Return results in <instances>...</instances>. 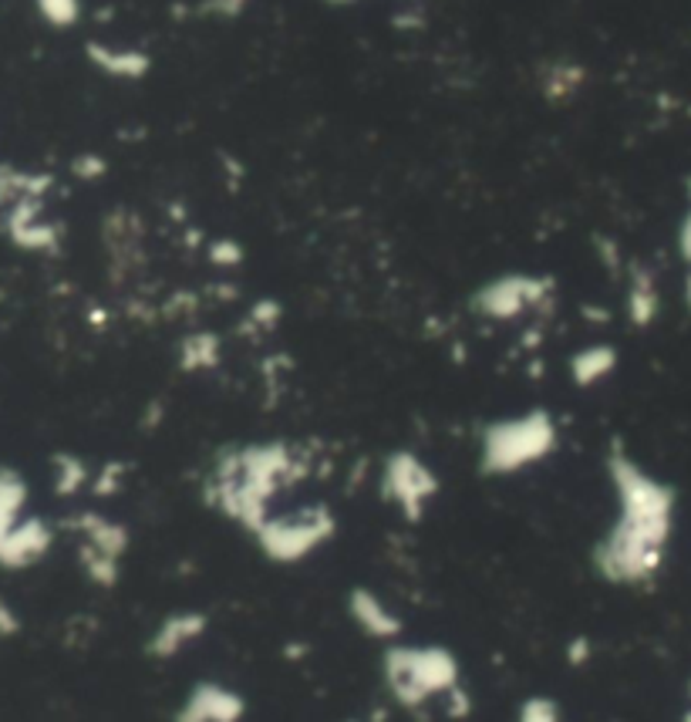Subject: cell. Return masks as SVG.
I'll use <instances>...</instances> for the list:
<instances>
[{"instance_id":"1","label":"cell","mask_w":691,"mask_h":722,"mask_svg":"<svg viewBox=\"0 0 691 722\" xmlns=\"http://www.w3.org/2000/svg\"><path fill=\"white\" fill-rule=\"evenodd\" d=\"M607 473L620 517L594 547V567L614 584H638L662 567L671 530V493L617 450L607 460Z\"/></svg>"},{"instance_id":"2","label":"cell","mask_w":691,"mask_h":722,"mask_svg":"<svg viewBox=\"0 0 691 722\" xmlns=\"http://www.w3.org/2000/svg\"><path fill=\"white\" fill-rule=\"evenodd\" d=\"M297 473L300 466L284 442L244 445V450H233L217 460L210 473V503L226 513L230 521L257 534L270 521V500L281 487L294 484Z\"/></svg>"},{"instance_id":"3","label":"cell","mask_w":691,"mask_h":722,"mask_svg":"<svg viewBox=\"0 0 691 722\" xmlns=\"http://www.w3.org/2000/svg\"><path fill=\"white\" fill-rule=\"evenodd\" d=\"M553 450H557V423L550 419V412L533 408L527 416L499 419L482 429L479 469L486 476H509L546 460Z\"/></svg>"},{"instance_id":"4","label":"cell","mask_w":691,"mask_h":722,"mask_svg":"<svg viewBox=\"0 0 691 722\" xmlns=\"http://www.w3.org/2000/svg\"><path fill=\"white\" fill-rule=\"evenodd\" d=\"M385 682L405 709H419L432 696H448L459 685V662L445 648L395 645L385 651Z\"/></svg>"},{"instance_id":"5","label":"cell","mask_w":691,"mask_h":722,"mask_svg":"<svg viewBox=\"0 0 691 722\" xmlns=\"http://www.w3.org/2000/svg\"><path fill=\"white\" fill-rule=\"evenodd\" d=\"M334 537V517L328 506H304L294 517H270L260 530V550L276 564H297Z\"/></svg>"},{"instance_id":"6","label":"cell","mask_w":691,"mask_h":722,"mask_svg":"<svg viewBox=\"0 0 691 722\" xmlns=\"http://www.w3.org/2000/svg\"><path fill=\"white\" fill-rule=\"evenodd\" d=\"M382 493L415 524L439 493V479L415 453H392L382 469Z\"/></svg>"},{"instance_id":"7","label":"cell","mask_w":691,"mask_h":722,"mask_svg":"<svg viewBox=\"0 0 691 722\" xmlns=\"http://www.w3.org/2000/svg\"><path fill=\"white\" fill-rule=\"evenodd\" d=\"M553 294V281L550 278H530V273H503V278L490 281L476 297L472 307L482 318L493 321H509L520 318L527 307L543 304Z\"/></svg>"},{"instance_id":"8","label":"cell","mask_w":691,"mask_h":722,"mask_svg":"<svg viewBox=\"0 0 691 722\" xmlns=\"http://www.w3.org/2000/svg\"><path fill=\"white\" fill-rule=\"evenodd\" d=\"M54 543V530L41 517H24L4 540H0V567L4 571H24L45 561V554Z\"/></svg>"},{"instance_id":"9","label":"cell","mask_w":691,"mask_h":722,"mask_svg":"<svg viewBox=\"0 0 691 722\" xmlns=\"http://www.w3.org/2000/svg\"><path fill=\"white\" fill-rule=\"evenodd\" d=\"M239 715H244V699L217 682H202L189 693L176 722H239Z\"/></svg>"},{"instance_id":"10","label":"cell","mask_w":691,"mask_h":722,"mask_svg":"<svg viewBox=\"0 0 691 722\" xmlns=\"http://www.w3.org/2000/svg\"><path fill=\"white\" fill-rule=\"evenodd\" d=\"M348 611H351V617L358 622V628H361L365 635L378 638V641H392V638L402 635V617H398L382 598H378L374 591H368V588H355V591L348 595Z\"/></svg>"},{"instance_id":"11","label":"cell","mask_w":691,"mask_h":722,"mask_svg":"<svg viewBox=\"0 0 691 722\" xmlns=\"http://www.w3.org/2000/svg\"><path fill=\"white\" fill-rule=\"evenodd\" d=\"M202 632H206V617H202L199 611L169 614L165 622L156 628V635L149 638V656H156V659L180 656V651H183L186 645H193Z\"/></svg>"},{"instance_id":"12","label":"cell","mask_w":691,"mask_h":722,"mask_svg":"<svg viewBox=\"0 0 691 722\" xmlns=\"http://www.w3.org/2000/svg\"><path fill=\"white\" fill-rule=\"evenodd\" d=\"M85 54H88V61L98 68V72H106L109 78H122V82L146 78L149 68H152L149 54L135 51V48H112V45H101V41H88Z\"/></svg>"},{"instance_id":"13","label":"cell","mask_w":691,"mask_h":722,"mask_svg":"<svg viewBox=\"0 0 691 722\" xmlns=\"http://www.w3.org/2000/svg\"><path fill=\"white\" fill-rule=\"evenodd\" d=\"M67 527L82 534V547L95 550V554H106L112 561H122L125 547H128V534L122 524L98 517V513H78V517L67 521Z\"/></svg>"},{"instance_id":"14","label":"cell","mask_w":691,"mask_h":722,"mask_svg":"<svg viewBox=\"0 0 691 722\" xmlns=\"http://www.w3.org/2000/svg\"><path fill=\"white\" fill-rule=\"evenodd\" d=\"M27 506V484L11 466H0V540H4L21 521Z\"/></svg>"},{"instance_id":"15","label":"cell","mask_w":691,"mask_h":722,"mask_svg":"<svg viewBox=\"0 0 691 722\" xmlns=\"http://www.w3.org/2000/svg\"><path fill=\"white\" fill-rule=\"evenodd\" d=\"M617 368V352L610 345H591V348H580L573 358H570V378L580 386V389H591L597 382Z\"/></svg>"},{"instance_id":"16","label":"cell","mask_w":691,"mask_h":722,"mask_svg":"<svg viewBox=\"0 0 691 722\" xmlns=\"http://www.w3.org/2000/svg\"><path fill=\"white\" fill-rule=\"evenodd\" d=\"M583 85V68L573 61H553L540 75V88L550 101H564Z\"/></svg>"},{"instance_id":"17","label":"cell","mask_w":691,"mask_h":722,"mask_svg":"<svg viewBox=\"0 0 691 722\" xmlns=\"http://www.w3.org/2000/svg\"><path fill=\"white\" fill-rule=\"evenodd\" d=\"M51 463H54V493L58 497H75L88 484V466L78 456L58 453Z\"/></svg>"},{"instance_id":"18","label":"cell","mask_w":691,"mask_h":722,"mask_svg":"<svg viewBox=\"0 0 691 722\" xmlns=\"http://www.w3.org/2000/svg\"><path fill=\"white\" fill-rule=\"evenodd\" d=\"M628 315L638 328L651 325L654 315H658V294H654V284L647 273H638L634 284H631V294H628Z\"/></svg>"},{"instance_id":"19","label":"cell","mask_w":691,"mask_h":722,"mask_svg":"<svg viewBox=\"0 0 691 722\" xmlns=\"http://www.w3.org/2000/svg\"><path fill=\"white\" fill-rule=\"evenodd\" d=\"M220 362V341L213 334H189L183 341V368L186 371H199V368H213Z\"/></svg>"},{"instance_id":"20","label":"cell","mask_w":691,"mask_h":722,"mask_svg":"<svg viewBox=\"0 0 691 722\" xmlns=\"http://www.w3.org/2000/svg\"><path fill=\"white\" fill-rule=\"evenodd\" d=\"M34 4L51 27H75L82 17V0H34Z\"/></svg>"},{"instance_id":"21","label":"cell","mask_w":691,"mask_h":722,"mask_svg":"<svg viewBox=\"0 0 691 722\" xmlns=\"http://www.w3.org/2000/svg\"><path fill=\"white\" fill-rule=\"evenodd\" d=\"M520 722H564V719H560V706L557 702L543 699V696H533V699L523 702Z\"/></svg>"},{"instance_id":"22","label":"cell","mask_w":691,"mask_h":722,"mask_svg":"<svg viewBox=\"0 0 691 722\" xmlns=\"http://www.w3.org/2000/svg\"><path fill=\"white\" fill-rule=\"evenodd\" d=\"M210 260L220 264V267H236L244 260V247L233 244V240H213L210 244Z\"/></svg>"},{"instance_id":"23","label":"cell","mask_w":691,"mask_h":722,"mask_svg":"<svg viewBox=\"0 0 691 722\" xmlns=\"http://www.w3.org/2000/svg\"><path fill=\"white\" fill-rule=\"evenodd\" d=\"M250 0H202V14H213V17H239L247 11Z\"/></svg>"},{"instance_id":"24","label":"cell","mask_w":691,"mask_h":722,"mask_svg":"<svg viewBox=\"0 0 691 722\" xmlns=\"http://www.w3.org/2000/svg\"><path fill=\"white\" fill-rule=\"evenodd\" d=\"M21 632V614L8 598H0V638H14Z\"/></svg>"},{"instance_id":"25","label":"cell","mask_w":691,"mask_h":722,"mask_svg":"<svg viewBox=\"0 0 691 722\" xmlns=\"http://www.w3.org/2000/svg\"><path fill=\"white\" fill-rule=\"evenodd\" d=\"M101 173H106V159H98V156H78V159H75V176H82V180H98Z\"/></svg>"},{"instance_id":"26","label":"cell","mask_w":691,"mask_h":722,"mask_svg":"<svg viewBox=\"0 0 691 722\" xmlns=\"http://www.w3.org/2000/svg\"><path fill=\"white\" fill-rule=\"evenodd\" d=\"M119 476H122V466H106V473H101L98 479H95V493L98 497H112L115 490H119Z\"/></svg>"},{"instance_id":"27","label":"cell","mask_w":691,"mask_h":722,"mask_svg":"<svg viewBox=\"0 0 691 722\" xmlns=\"http://www.w3.org/2000/svg\"><path fill=\"white\" fill-rule=\"evenodd\" d=\"M681 250H684V257L691 260V217L684 220V230H681Z\"/></svg>"},{"instance_id":"28","label":"cell","mask_w":691,"mask_h":722,"mask_svg":"<svg viewBox=\"0 0 691 722\" xmlns=\"http://www.w3.org/2000/svg\"><path fill=\"white\" fill-rule=\"evenodd\" d=\"M328 4H355V0H328Z\"/></svg>"},{"instance_id":"29","label":"cell","mask_w":691,"mask_h":722,"mask_svg":"<svg viewBox=\"0 0 691 722\" xmlns=\"http://www.w3.org/2000/svg\"><path fill=\"white\" fill-rule=\"evenodd\" d=\"M688 304H691V278H688Z\"/></svg>"}]
</instances>
